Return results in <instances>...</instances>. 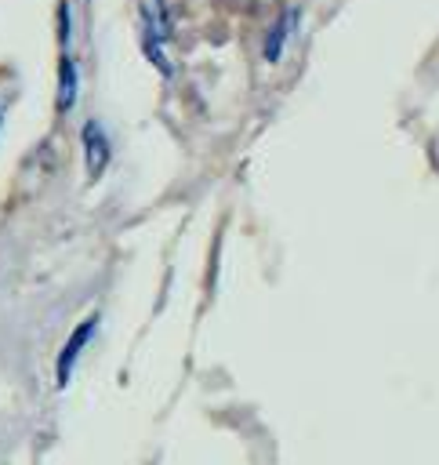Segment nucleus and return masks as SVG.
<instances>
[{
	"label": "nucleus",
	"instance_id": "7ed1b4c3",
	"mask_svg": "<svg viewBox=\"0 0 439 465\" xmlns=\"http://www.w3.org/2000/svg\"><path fill=\"white\" fill-rule=\"evenodd\" d=\"M76 105V62L69 54H62V65H58V109L69 113Z\"/></svg>",
	"mask_w": 439,
	"mask_h": 465
},
{
	"label": "nucleus",
	"instance_id": "20e7f679",
	"mask_svg": "<svg viewBox=\"0 0 439 465\" xmlns=\"http://www.w3.org/2000/svg\"><path fill=\"white\" fill-rule=\"evenodd\" d=\"M287 29H290V18L283 15V18H279V25H276V33L268 36V47H265V58H268V62H276V58H279V51H283L279 44H283V33H287Z\"/></svg>",
	"mask_w": 439,
	"mask_h": 465
},
{
	"label": "nucleus",
	"instance_id": "f257e3e1",
	"mask_svg": "<svg viewBox=\"0 0 439 465\" xmlns=\"http://www.w3.org/2000/svg\"><path fill=\"white\" fill-rule=\"evenodd\" d=\"M80 142H83L87 178L94 182V178H102V171L109 167V156H112L109 138H105V131H102V124H98V120H87V124H83V131H80Z\"/></svg>",
	"mask_w": 439,
	"mask_h": 465
},
{
	"label": "nucleus",
	"instance_id": "f03ea898",
	"mask_svg": "<svg viewBox=\"0 0 439 465\" xmlns=\"http://www.w3.org/2000/svg\"><path fill=\"white\" fill-rule=\"evenodd\" d=\"M94 327H98V316H87V320L69 334V341L62 345V352H58V385H65V381H69V374H73V367H76V360H80L83 345L91 341Z\"/></svg>",
	"mask_w": 439,
	"mask_h": 465
}]
</instances>
